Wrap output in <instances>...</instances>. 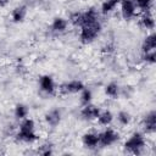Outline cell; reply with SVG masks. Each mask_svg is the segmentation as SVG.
<instances>
[{"instance_id":"obj_1","label":"cell","mask_w":156,"mask_h":156,"mask_svg":"<svg viewBox=\"0 0 156 156\" xmlns=\"http://www.w3.org/2000/svg\"><path fill=\"white\" fill-rule=\"evenodd\" d=\"M16 136L20 141L27 143V144H32V143L37 141L39 139V135L35 132V122L28 117L22 119V122L20 123V127H18V130L16 133Z\"/></svg>"},{"instance_id":"obj_2","label":"cell","mask_w":156,"mask_h":156,"mask_svg":"<svg viewBox=\"0 0 156 156\" xmlns=\"http://www.w3.org/2000/svg\"><path fill=\"white\" fill-rule=\"evenodd\" d=\"M79 28H80L79 29V41L82 44L93 43L99 37V34L101 33V29H102L99 20L90 22V23H87V24H83Z\"/></svg>"},{"instance_id":"obj_3","label":"cell","mask_w":156,"mask_h":156,"mask_svg":"<svg viewBox=\"0 0 156 156\" xmlns=\"http://www.w3.org/2000/svg\"><path fill=\"white\" fill-rule=\"evenodd\" d=\"M146 146L145 135L140 132H134L123 144V149L126 152L132 155H140Z\"/></svg>"},{"instance_id":"obj_4","label":"cell","mask_w":156,"mask_h":156,"mask_svg":"<svg viewBox=\"0 0 156 156\" xmlns=\"http://www.w3.org/2000/svg\"><path fill=\"white\" fill-rule=\"evenodd\" d=\"M98 135H99V145L102 147L111 146L119 139V134L113 128H107V127L102 132L98 133Z\"/></svg>"},{"instance_id":"obj_5","label":"cell","mask_w":156,"mask_h":156,"mask_svg":"<svg viewBox=\"0 0 156 156\" xmlns=\"http://www.w3.org/2000/svg\"><path fill=\"white\" fill-rule=\"evenodd\" d=\"M101 112V108L94 104H87L80 110V117L84 121H95Z\"/></svg>"},{"instance_id":"obj_6","label":"cell","mask_w":156,"mask_h":156,"mask_svg":"<svg viewBox=\"0 0 156 156\" xmlns=\"http://www.w3.org/2000/svg\"><path fill=\"white\" fill-rule=\"evenodd\" d=\"M39 88L43 93L48 94V95H51L55 93L56 90V84H55V80L49 74H43L40 76L39 78Z\"/></svg>"},{"instance_id":"obj_7","label":"cell","mask_w":156,"mask_h":156,"mask_svg":"<svg viewBox=\"0 0 156 156\" xmlns=\"http://www.w3.org/2000/svg\"><path fill=\"white\" fill-rule=\"evenodd\" d=\"M85 88L84 83L79 79H73V80H69V82H66L61 85L60 90L63 93V94H77V93H80L83 89Z\"/></svg>"},{"instance_id":"obj_8","label":"cell","mask_w":156,"mask_h":156,"mask_svg":"<svg viewBox=\"0 0 156 156\" xmlns=\"http://www.w3.org/2000/svg\"><path fill=\"white\" fill-rule=\"evenodd\" d=\"M143 129L146 134H154L156 132V111H149L143 118Z\"/></svg>"},{"instance_id":"obj_9","label":"cell","mask_w":156,"mask_h":156,"mask_svg":"<svg viewBox=\"0 0 156 156\" xmlns=\"http://www.w3.org/2000/svg\"><path fill=\"white\" fill-rule=\"evenodd\" d=\"M121 15L124 20H132L136 16L134 0H121Z\"/></svg>"},{"instance_id":"obj_10","label":"cell","mask_w":156,"mask_h":156,"mask_svg":"<svg viewBox=\"0 0 156 156\" xmlns=\"http://www.w3.org/2000/svg\"><path fill=\"white\" fill-rule=\"evenodd\" d=\"M44 119H45V122H46L48 126L55 128V127H57V126L61 123L62 112H61L60 108H56V107H55V108H51V110H49V111L45 113Z\"/></svg>"},{"instance_id":"obj_11","label":"cell","mask_w":156,"mask_h":156,"mask_svg":"<svg viewBox=\"0 0 156 156\" xmlns=\"http://www.w3.org/2000/svg\"><path fill=\"white\" fill-rule=\"evenodd\" d=\"M82 143L88 149L98 147L99 146V135H98V133H94V132L84 133L83 136H82Z\"/></svg>"},{"instance_id":"obj_12","label":"cell","mask_w":156,"mask_h":156,"mask_svg":"<svg viewBox=\"0 0 156 156\" xmlns=\"http://www.w3.org/2000/svg\"><path fill=\"white\" fill-rule=\"evenodd\" d=\"M68 20L63 17H55L50 24V29L55 33H63L68 27Z\"/></svg>"},{"instance_id":"obj_13","label":"cell","mask_w":156,"mask_h":156,"mask_svg":"<svg viewBox=\"0 0 156 156\" xmlns=\"http://www.w3.org/2000/svg\"><path fill=\"white\" fill-rule=\"evenodd\" d=\"M27 12H28V10H27L26 5H18L11 11V18L15 23H21L24 21Z\"/></svg>"},{"instance_id":"obj_14","label":"cell","mask_w":156,"mask_h":156,"mask_svg":"<svg viewBox=\"0 0 156 156\" xmlns=\"http://www.w3.org/2000/svg\"><path fill=\"white\" fill-rule=\"evenodd\" d=\"M99 20V12L95 7H89L85 11H82V24H87V23H90V22H94V21H98Z\"/></svg>"},{"instance_id":"obj_15","label":"cell","mask_w":156,"mask_h":156,"mask_svg":"<svg viewBox=\"0 0 156 156\" xmlns=\"http://www.w3.org/2000/svg\"><path fill=\"white\" fill-rule=\"evenodd\" d=\"M155 48H156V34L154 32H151L150 34H147L145 37V39L143 41V45H141L143 54L152 51V50H155Z\"/></svg>"},{"instance_id":"obj_16","label":"cell","mask_w":156,"mask_h":156,"mask_svg":"<svg viewBox=\"0 0 156 156\" xmlns=\"http://www.w3.org/2000/svg\"><path fill=\"white\" fill-rule=\"evenodd\" d=\"M140 24L146 30H152L155 28V18H154V15L150 11L144 12L143 16H141V18H140Z\"/></svg>"},{"instance_id":"obj_17","label":"cell","mask_w":156,"mask_h":156,"mask_svg":"<svg viewBox=\"0 0 156 156\" xmlns=\"http://www.w3.org/2000/svg\"><path fill=\"white\" fill-rule=\"evenodd\" d=\"M96 121H98V123H99L100 126L107 127V126H110V124L112 123V121H113V113H112L111 111H108V110H104V111L100 112V115H99V117L96 118Z\"/></svg>"},{"instance_id":"obj_18","label":"cell","mask_w":156,"mask_h":156,"mask_svg":"<svg viewBox=\"0 0 156 156\" xmlns=\"http://www.w3.org/2000/svg\"><path fill=\"white\" fill-rule=\"evenodd\" d=\"M121 0H104L100 7V11L102 15H108L111 13L118 5H119Z\"/></svg>"},{"instance_id":"obj_19","label":"cell","mask_w":156,"mask_h":156,"mask_svg":"<svg viewBox=\"0 0 156 156\" xmlns=\"http://www.w3.org/2000/svg\"><path fill=\"white\" fill-rule=\"evenodd\" d=\"M104 91H105V94L107 96H110L112 99H116L119 95V85L117 83H115V82H111V83L105 85Z\"/></svg>"},{"instance_id":"obj_20","label":"cell","mask_w":156,"mask_h":156,"mask_svg":"<svg viewBox=\"0 0 156 156\" xmlns=\"http://www.w3.org/2000/svg\"><path fill=\"white\" fill-rule=\"evenodd\" d=\"M28 113H29V108H28L27 105H24V104H17L15 106L13 115H15V117L17 119H21V121L24 119L28 116Z\"/></svg>"},{"instance_id":"obj_21","label":"cell","mask_w":156,"mask_h":156,"mask_svg":"<svg viewBox=\"0 0 156 156\" xmlns=\"http://www.w3.org/2000/svg\"><path fill=\"white\" fill-rule=\"evenodd\" d=\"M117 121L121 126H128L132 122V115L128 111H119L117 113Z\"/></svg>"},{"instance_id":"obj_22","label":"cell","mask_w":156,"mask_h":156,"mask_svg":"<svg viewBox=\"0 0 156 156\" xmlns=\"http://www.w3.org/2000/svg\"><path fill=\"white\" fill-rule=\"evenodd\" d=\"M68 23H71L74 27H80L82 24V11H74L69 13Z\"/></svg>"},{"instance_id":"obj_23","label":"cell","mask_w":156,"mask_h":156,"mask_svg":"<svg viewBox=\"0 0 156 156\" xmlns=\"http://www.w3.org/2000/svg\"><path fill=\"white\" fill-rule=\"evenodd\" d=\"M79 100H80V104L84 106L87 104H90L91 100H93V91L88 88H84L82 91H80V96H79Z\"/></svg>"},{"instance_id":"obj_24","label":"cell","mask_w":156,"mask_h":156,"mask_svg":"<svg viewBox=\"0 0 156 156\" xmlns=\"http://www.w3.org/2000/svg\"><path fill=\"white\" fill-rule=\"evenodd\" d=\"M134 4H135L136 10H140L143 12H146V11H150L151 10L152 0H134Z\"/></svg>"},{"instance_id":"obj_25","label":"cell","mask_w":156,"mask_h":156,"mask_svg":"<svg viewBox=\"0 0 156 156\" xmlns=\"http://www.w3.org/2000/svg\"><path fill=\"white\" fill-rule=\"evenodd\" d=\"M38 154L43 155V156H50L54 154V150H52V144L51 143H45L43 144L39 149H38Z\"/></svg>"},{"instance_id":"obj_26","label":"cell","mask_w":156,"mask_h":156,"mask_svg":"<svg viewBox=\"0 0 156 156\" xmlns=\"http://www.w3.org/2000/svg\"><path fill=\"white\" fill-rule=\"evenodd\" d=\"M143 58H144V61H145L146 63L154 65V63L156 62V52H155V50L149 51V52H144V54H143Z\"/></svg>"},{"instance_id":"obj_27","label":"cell","mask_w":156,"mask_h":156,"mask_svg":"<svg viewBox=\"0 0 156 156\" xmlns=\"http://www.w3.org/2000/svg\"><path fill=\"white\" fill-rule=\"evenodd\" d=\"M9 2H10V0H0V7H5V6H7Z\"/></svg>"}]
</instances>
